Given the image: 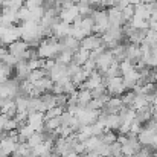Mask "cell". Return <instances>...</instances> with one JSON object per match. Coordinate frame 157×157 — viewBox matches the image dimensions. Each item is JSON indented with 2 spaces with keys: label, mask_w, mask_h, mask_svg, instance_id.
<instances>
[{
  "label": "cell",
  "mask_w": 157,
  "mask_h": 157,
  "mask_svg": "<svg viewBox=\"0 0 157 157\" xmlns=\"http://www.w3.org/2000/svg\"><path fill=\"white\" fill-rule=\"evenodd\" d=\"M20 92V82L15 78H9L8 81L0 84V98L5 99H15Z\"/></svg>",
  "instance_id": "obj_1"
},
{
  "label": "cell",
  "mask_w": 157,
  "mask_h": 157,
  "mask_svg": "<svg viewBox=\"0 0 157 157\" xmlns=\"http://www.w3.org/2000/svg\"><path fill=\"white\" fill-rule=\"evenodd\" d=\"M26 124L31 125L35 133H43V130H44V113H40V111L29 113Z\"/></svg>",
  "instance_id": "obj_2"
},
{
  "label": "cell",
  "mask_w": 157,
  "mask_h": 157,
  "mask_svg": "<svg viewBox=\"0 0 157 157\" xmlns=\"http://www.w3.org/2000/svg\"><path fill=\"white\" fill-rule=\"evenodd\" d=\"M72 25H69V23H64V21H58V23H55L52 28V35L56 38V40H64L66 37H70L72 35Z\"/></svg>",
  "instance_id": "obj_3"
},
{
  "label": "cell",
  "mask_w": 157,
  "mask_h": 157,
  "mask_svg": "<svg viewBox=\"0 0 157 157\" xmlns=\"http://www.w3.org/2000/svg\"><path fill=\"white\" fill-rule=\"evenodd\" d=\"M31 46L28 44V43H25L23 40H17V41H14V43H11L6 49H8V52L11 53V55H14L18 61H21L23 59V55L25 52L29 49Z\"/></svg>",
  "instance_id": "obj_4"
},
{
  "label": "cell",
  "mask_w": 157,
  "mask_h": 157,
  "mask_svg": "<svg viewBox=\"0 0 157 157\" xmlns=\"http://www.w3.org/2000/svg\"><path fill=\"white\" fill-rule=\"evenodd\" d=\"M113 61H114L113 53L110 52V51H105V52L101 53V55H99V58L95 61V63H96V70H98L101 75H104L105 70L113 64Z\"/></svg>",
  "instance_id": "obj_5"
},
{
  "label": "cell",
  "mask_w": 157,
  "mask_h": 157,
  "mask_svg": "<svg viewBox=\"0 0 157 157\" xmlns=\"http://www.w3.org/2000/svg\"><path fill=\"white\" fill-rule=\"evenodd\" d=\"M107 11V15H108V21H110V26H114V28H122L125 23H124V18H122V12L113 6V8H108L105 9Z\"/></svg>",
  "instance_id": "obj_6"
},
{
  "label": "cell",
  "mask_w": 157,
  "mask_h": 157,
  "mask_svg": "<svg viewBox=\"0 0 157 157\" xmlns=\"http://www.w3.org/2000/svg\"><path fill=\"white\" fill-rule=\"evenodd\" d=\"M78 15H79L78 6H76V5H73L72 8L61 9V11H59V14H58V18H59L61 21H64V23H69V25H72V23H73V20H75Z\"/></svg>",
  "instance_id": "obj_7"
},
{
  "label": "cell",
  "mask_w": 157,
  "mask_h": 157,
  "mask_svg": "<svg viewBox=\"0 0 157 157\" xmlns=\"http://www.w3.org/2000/svg\"><path fill=\"white\" fill-rule=\"evenodd\" d=\"M140 58H142V53H140L139 44H131V43H127L125 44V59H128L130 63L134 64Z\"/></svg>",
  "instance_id": "obj_8"
},
{
  "label": "cell",
  "mask_w": 157,
  "mask_h": 157,
  "mask_svg": "<svg viewBox=\"0 0 157 157\" xmlns=\"http://www.w3.org/2000/svg\"><path fill=\"white\" fill-rule=\"evenodd\" d=\"M14 73H15V79L18 82L21 81H28V76L31 73L29 67H28V61H18L14 67Z\"/></svg>",
  "instance_id": "obj_9"
},
{
  "label": "cell",
  "mask_w": 157,
  "mask_h": 157,
  "mask_svg": "<svg viewBox=\"0 0 157 157\" xmlns=\"http://www.w3.org/2000/svg\"><path fill=\"white\" fill-rule=\"evenodd\" d=\"M79 43H81V48H82V49H86V51L92 52L93 49H96V48H99V46L102 44V40H101V37H98V35L92 34V35L86 37L84 40H81Z\"/></svg>",
  "instance_id": "obj_10"
},
{
  "label": "cell",
  "mask_w": 157,
  "mask_h": 157,
  "mask_svg": "<svg viewBox=\"0 0 157 157\" xmlns=\"http://www.w3.org/2000/svg\"><path fill=\"white\" fill-rule=\"evenodd\" d=\"M17 144L18 142H15V140H12L11 137H5L2 142H0V150H2V154L6 157H9L12 154V151L15 150V147H17Z\"/></svg>",
  "instance_id": "obj_11"
},
{
  "label": "cell",
  "mask_w": 157,
  "mask_h": 157,
  "mask_svg": "<svg viewBox=\"0 0 157 157\" xmlns=\"http://www.w3.org/2000/svg\"><path fill=\"white\" fill-rule=\"evenodd\" d=\"M41 95L43 93H48V92H51L52 90V87H53V82H52V79L51 78H48V76H44V78H41L40 81H37V82H34L32 84Z\"/></svg>",
  "instance_id": "obj_12"
},
{
  "label": "cell",
  "mask_w": 157,
  "mask_h": 157,
  "mask_svg": "<svg viewBox=\"0 0 157 157\" xmlns=\"http://www.w3.org/2000/svg\"><path fill=\"white\" fill-rule=\"evenodd\" d=\"M61 44H63V51H69L72 53H75L81 48V43L75 40L73 37H66L64 40H61Z\"/></svg>",
  "instance_id": "obj_13"
},
{
  "label": "cell",
  "mask_w": 157,
  "mask_h": 157,
  "mask_svg": "<svg viewBox=\"0 0 157 157\" xmlns=\"http://www.w3.org/2000/svg\"><path fill=\"white\" fill-rule=\"evenodd\" d=\"M89 55H90V52H89V51H86V49L79 48L76 52L73 53L72 63H73V64H76V66H79V67H82V66H84V63L89 59Z\"/></svg>",
  "instance_id": "obj_14"
},
{
  "label": "cell",
  "mask_w": 157,
  "mask_h": 157,
  "mask_svg": "<svg viewBox=\"0 0 157 157\" xmlns=\"http://www.w3.org/2000/svg\"><path fill=\"white\" fill-rule=\"evenodd\" d=\"M150 14H151V8H150V5L139 3V5L134 6V17H139V18L148 20V18H150Z\"/></svg>",
  "instance_id": "obj_15"
},
{
  "label": "cell",
  "mask_w": 157,
  "mask_h": 157,
  "mask_svg": "<svg viewBox=\"0 0 157 157\" xmlns=\"http://www.w3.org/2000/svg\"><path fill=\"white\" fill-rule=\"evenodd\" d=\"M76 102L78 107H86L93 98H92V92L90 90H76Z\"/></svg>",
  "instance_id": "obj_16"
},
{
  "label": "cell",
  "mask_w": 157,
  "mask_h": 157,
  "mask_svg": "<svg viewBox=\"0 0 157 157\" xmlns=\"http://www.w3.org/2000/svg\"><path fill=\"white\" fill-rule=\"evenodd\" d=\"M93 26H95V21H93L92 17H82V21H81V25H79V29H81L87 37L93 34Z\"/></svg>",
  "instance_id": "obj_17"
},
{
  "label": "cell",
  "mask_w": 157,
  "mask_h": 157,
  "mask_svg": "<svg viewBox=\"0 0 157 157\" xmlns=\"http://www.w3.org/2000/svg\"><path fill=\"white\" fill-rule=\"evenodd\" d=\"M151 119V108L150 107H144L136 110V121H139L140 124H147Z\"/></svg>",
  "instance_id": "obj_18"
},
{
  "label": "cell",
  "mask_w": 157,
  "mask_h": 157,
  "mask_svg": "<svg viewBox=\"0 0 157 157\" xmlns=\"http://www.w3.org/2000/svg\"><path fill=\"white\" fill-rule=\"evenodd\" d=\"M130 26L136 31H147L150 28L148 20H144V18H139V17H133L131 21H130Z\"/></svg>",
  "instance_id": "obj_19"
},
{
  "label": "cell",
  "mask_w": 157,
  "mask_h": 157,
  "mask_svg": "<svg viewBox=\"0 0 157 157\" xmlns=\"http://www.w3.org/2000/svg\"><path fill=\"white\" fill-rule=\"evenodd\" d=\"M84 144V148H86V153H90V151H95L102 142H101V139L99 137H96V136H92V137H89L87 140H84L82 142Z\"/></svg>",
  "instance_id": "obj_20"
},
{
  "label": "cell",
  "mask_w": 157,
  "mask_h": 157,
  "mask_svg": "<svg viewBox=\"0 0 157 157\" xmlns=\"http://www.w3.org/2000/svg\"><path fill=\"white\" fill-rule=\"evenodd\" d=\"M99 139H101L102 144L111 145V144L116 142V139H117V133H116V131H111V130H105L104 133L99 136Z\"/></svg>",
  "instance_id": "obj_21"
},
{
  "label": "cell",
  "mask_w": 157,
  "mask_h": 157,
  "mask_svg": "<svg viewBox=\"0 0 157 157\" xmlns=\"http://www.w3.org/2000/svg\"><path fill=\"white\" fill-rule=\"evenodd\" d=\"M72 58H73V53L69 52V51H63V52H59L58 55H56L55 61H56L58 64H64V66H67V64L72 63Z\"/></svg>",
  "instance_id": "obj_22"
},
{
  "label": "cell",
  "mask_w": 157,
  "mask_h": 157,
  "mask_svg": "<svg viewBox=\"0 0 157 157\" xmlns=\"http://www.w3.org/2000/svg\"><path fill=\"white\" fill-rule=\"evenodd\" d=\"M41 142H44V136H43V133H34V134L26 140V144H28L29 148H35V147H38Z\"/></svg>",
  "instance_id": "obj_23"
},
{
  "label": "cell",
  "mask_w": 157,
  "mask_h": 157,
  "mask_svg": "<svg viewBox=\"0 0 157 157\" xmlns=\"http://www.w3.org/2000/svg\"><path fill=\"white\" fill-rule=\"evenodd\" d=\"M61 127L59 117H53V119H44V130L43 131H56Z\"/></svg>",
  "instance_id": "obj_24"
},
{
  "label": "cell",
  "mask_w": 157,
  "mask_h": 157,
  "mask_svg": "<svg viewBox=\"0 0 157 157\" xmlns=\"http://www.w3.org/2000/svg\"><path fill=\"white\" fill-rule=\"evenodd\" d=\"M40 99H41V102L44 104V107L49 110V108H52V107H56V102H55V95L51 93V92H48V93H43L41 96H40Z\"/></svg>",
  "instance_id": "obj_25"
},
{
  "label": "cell",
  "mask_w": 157,
  "mask_h": 157,
  "mask_svg": "<svg viewBox=\"0 0 157 157\" xmlns=\"http://www.w3.org/2000/svg\"><path fill=\"white\" fill-rule=\"evenodd\" d=\"M134 96H136V93H134L133 90H128V92H125V93L121 96L122 105H124V107H127V108H131L133 101H134Z\"/></svg>",
  "instance_id": "obj_26"
},
{
  "label": "cell",
  "mask_w": 157,
  "mask_h": 157,
  "mask_svg": "<svg viewBox=\"0 0 157 157\" xmlns=\"http://www.w3.org/2000/svg\"><path fill=\"white\" fill-rule=\"evenodd\" d=\"M46 76V72H44V69H37V70H32L31 73H29V76H28V81L31 82V84H34V82H37V81H40L41 78H44Z\"/></svg>",
  "instance_id": "obj_27"
},
{
  "label": "cell",
  "mask_w": 157,
  "mask_h": 157,
  "mask_svg": "<svg viewBox=\"0 0 157 157\" xmlns=\"http://www.w3.org/2000/svg\"><path fill=\"white\" fill-rule=\"evenodd\" d=\"M121 12H122L124 23H130V21H131V18L134 17V6H133V5H128V6H125Z\"/></svg>",
  "instance_id": "obj_28"
},
{
  "label": "cell",
  "mask_w": 157,
  "mask_h": 157,
  "mask_svg": "<svg viewBox=\"0 0 157 157\" xmlns=\"http://www.w3.org/2000/svg\"><path fill=\"white\" fill-rule=\"evenodd\" d=\"M63 111H64V108H63V107H52V108L46 110V113H44V119H53V117H59V116L63 114Z\"/></svg>",
  "instance_id": "obj_29"
},
{
  "label": "cell",
  "mask_w": 157,
  "mask_h": 157,
  "mask_svg": "<svg viewBox=\"0 0 157 157\" xmlns=\"http://www.w3.org/2000/svg\"><path fill=\"white\" fill-rule=\"evenodd\" d=\"M11 73H12V67L5 66V64L0 63V84L5 82V81H8L9 76H11Z\"/></svg>",
  "instance_id": "obj_30"
},
{
  "label": "cell",
  "mask_w": 157,
  "mask_h": 157,
  "mask_svg": "<svg viewBox=\"0 0 157 157\" xmlns=\"http://www.w3.org/2000/svg\"><path fill=\"white\" fill-rule=\"evenodd\" d=\"M144 41H145L147 44H150L151 48L156 46L157 44V32L153 31V29H148L147 34H145V40H144Z\"/></svg>",
  "instance_id": "obj_31"
},
{
  "label": "cell",
  "mask_w": 157,
  "mask_h": 157,
  "mask_svg": "<svg viewBox=\"0 0 157 157\" xmlns=\"http://www.w3.org/2000/svg\"><path fill=\"white\" fill-rule=\"evenodd\" d=\"M119 70H121V76H122V75H125V73L134 70V64L130 63L128 59H124V61L119 63Z\"/></svg>",
  "instance_id": "obj_32"
},
{
  "label": "cell",
  "mask_w": 157,
  "mask_h": 157,
  "mask_svg": "<svg viewBox=\"0 0 157 157\" xmlns=\"http://www.w3.org/2000/svg\"><path fill=\"white\" fill-rule=\"evenodd\" d=\"M90 128H92V136H96V137H99V136L105 131V127L99 122V121H96L95 124H92Z\"/></svg>",
  "instance_id": "obj_33"
},
{
  "label": "cell",
  "mask_w": 157,
  "mask_h": 157,
  "mask_svg": "<svg viewBox=\"0 0 157 157\" xmlns=\"http://www.w3.org/2000/svg\"><path fill=\"white\" fill-rule=\"evenodd\" d=\"M81 69H82L84 72H87V73H92V72H95V70H96V63H95L93 59H87Z\"/></svg>",
  "instance_id": "obj_34"
},
{
  "label": "cell",
  "mask_w": 157,
  "mask_h": 157,
  "mask_svg": "<svg viewBox=\"0 0 157 157\" xmlns=\"http://www.w3.org/2000/svg\"><path fill=\"white\" fill-rule=\"evenodd\" d=\"M44 0H25V8L28 9H34V8H40L43 6Z\"/></svg>",
  "instance_id": "obj_35"
},
{
  "label": "cell",
  "mask_w": 157,
  "mask_h": 157,
  "mask_svg": "<svg viewBox=\"0 0 157 157\" xmlns=\"http://www.w3.org/2000/svg\"><path fill=\"white\" fill-rule=\"evenodd\" d=\"M87 3H89V6L93 8V9L101 8V6H99V5H101V0H87Z\"/></svg>",
  "instance_id": "obj_36"
},
{
  "label": "cell",
  "mask_w": 157,
  "mask_h": 157,
  "mask_svg": "<svg viewBox=\"0 0 157 157\" xmlns=\"http://www.w3.org/2000/svg\"><path fill=\"white\" fill-rule=\"evenodd\" d=\"M128 3H130V5H133V6H136V5H139V3H140V0H128Z\"/></svg>",
  "instance_id": "obj_37"
}]
</instances>
